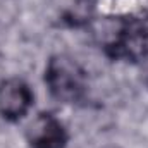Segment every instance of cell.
<instances>
[{
  "label": "cell",
  "mask_w": 148,
  "mask_h": 148,
  "mask_svg": "<svg viewBox=\"0 0 148 148\" xmlns=\"http://www.w3.org/2000/svg\"><path fill=\"white\" fill-rule=\"evenodd\" d=\"M26 141L31 148H66L69 134L53 114L41 112L26 127Z\"/></svg>",
  "instance_id": "4"
},
{
  "label": "cell",
  "mask_w": 148,
  "mask_h": 148,
  "mask_svg": "<svg viewBox=\"0 0 148 148\" xmlns=\"http://www.w3.org/2000/svg\"><path fill=\"white\" fill-rule=\"evenodd\" d=\"M105 53L114 60H143L148 55V14L122 19L114 38L105 45Z\"/></svg>",
  "instance_id": "2"
},
{
  "label": "cell",
  "mask_w": 148,
  "mask_h": 148,
  "mask_svg": "<svg viewBox=\"0 0 148 148\" xmlns=\"http://www.w3.org/2000/svg\"><path fill=\"white\" fill-rule=\"evenodd\" d=\"M86 71L66 53L52 55L45 67V84L50 95L64 103H77L84 98L88 83Z\"/></svg>",
  "instance_id": "1"
},
{
  "label": "cell",
  "mask_w": 148,
  "mask_h": 148,
  "mask_svg": "<svg viewBox=\"0 0 148 148\" xmlns=\"http://www.w3.org/2000/svg\"><path fill=\"white\" fill-rule=\"evenodd\" d=\"M33 100L35 95L26 81L19 77L0 81V115L5 121L16 122L28 115Z\"/></svg>",
  "instance_id": "3"
}]
</instances>
